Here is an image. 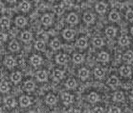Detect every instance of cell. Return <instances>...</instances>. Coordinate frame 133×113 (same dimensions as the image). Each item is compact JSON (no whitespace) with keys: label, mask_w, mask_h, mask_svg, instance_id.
<instances>
[{"label":"cell","mask_w":133,"mask_h":113,"mask_svg":"<svg viewBox=\"0 0 133 113\" xmlns=\"http://www.w3.org/2000/svg\"><path fill=\"white\" fill-rule=\"evenodd\" d=\"M19 103H20L21 106L26 107V106H28L30 104H31V101H30V98L28 96H21L20 100H19Z\"/></svg>","instance_id":"obj_1"},{"label":"cell","mask_w":133,"mask_h":113,"mask_svg":"<svg viewBox=\"0 0 133 113\" xmlns=\"http://www.w3.org/2000/svg\"><path fill=\"white\" fill-rule=\"evenodd\" d=\"M52 21H53V18H52V16L49 15V14H45V15H43V17L41 18V22H42V24L45 25V26L51 25Z\"/></svg>","instance_id":"obj_2"},{"label":"cell","mask_w":133,"mask_h":113,"mask_svg":"<svg viewBox=\"0 0 133 113\" xmlns=\"http://www.w3.org/2000/svg\"><path fill=\"white\" fill-rule=\"evenodd\" d=\"M56 60H57V62H58V64H64V63H66V62H67L68 57H67V55H65V54H62V53H60V54H58V56H57Z\"/></svg>","instance_id":"obj_3"},{"label":"cell","mask_w":133,"mask_h":113,"mask_svg":"<svg viewBox=\"0 0 133 113\" xmlns=\"http://www.w3.org/2000/svg\"><path fill=\"white\" fill-rule=\"evenodd\" d=\"M74 35H75V31L73 30H65L64 32H63V37H64L65 39H72L73 37H74Z\"/></svg>","instance_id":"obj_4"},{"label":"cell","mask_w":133,"mask_h":113,"mask_svg":"<svg viewBox=\"0 0 133 113\" xmlns=\"http://www.w3.org/2000/svg\"><path fill=\"white\" fill-rule=\"evenodd\" d=\"M9 49H10L12 51H16V50H19V44L18 42H16L15 40H13L10 44H9Z\"/></svg>","instance_id":"obj_5"},{"label":"cell","mask_w":133,"mask_h":113,"mask_svg":"<svg viewBox=\"0 0 133 113\" xmlns=\"http://www.w3.org/2000/svg\"><path fill=\"white\" fill-rule=\"evenodd\" d=\"M26 23H27V20L25 19L24 17H22V16L17 17L16 19H15V24H16V26L20 27V28H22V27L25 26Z\"/></svg>","instance_id":"obj_6"},{"label":"cell","mask_w":133,"mask_h":113,"mask_svg":"<svg viewBox=\"0 0 133 113\" xmlns=\"http://www.w3.org/2000/svg\"><path fill=\"white\" fill-rule=\"evenodd\" d=\"M4 63H5V65L8 66V67H13V66H14V59L13 58V57L11 56H8L5 58V61H4Z\"/></svg>","instance_id":"obj_7"},{"label":"cell","mask_w":133,"mask_h":113,"mask_svg":"<svg viewBox=\"0 0 133 113\" xmlns=\"http://www.w3.org/2000/svg\"><path fill=\"white\" fill-rule=\"evenodd\" d=\"M11 79L13 82L14 83H17V82H19L21 80V74L20 72H18V71H15V72L12 73V75H11Z\"/></svg>","instance_id":"obj_8"},{"label":"cell","mask_w":133,"mask_h":113,"mask_svg":"<svg viewBox=\"0 0 133 113\" xmlns=\"http://www.w3.org/2000/svg\"><path fill=\"white\" fill-rule=\"evenodd\" d=\"M37 77L39 81H45L47 79V73L44 70H39L37 72Z\"/></svg>","instance_id":"obj_9"},{"label":"cell","mask_w":133,"mask_h":113,"mask_svg":"<svg viewBox=\"0 0 133 113\" xmlns=\"http://www.w3.org/2000/svg\"><path fill=\"white\" fill-rule=\"evenodd\" d=\"M67 21H68L70 24H76L78 22V16L76 15V13H70L67 17Z\"/></svg>","instance_id":"obj_10"},{"label":"cell","mask_w":133,"mask_h":113,"mask_svg":"<svg viewBox=\"0 0 133 113\" xmlns=\"http://www.w3.org/2000/svg\"><path fill=\"white\" fill-rule=\"evenodd\" d=\"M21 39H22V41H24V42H29V41L32 39L31 32H29V31H24V32H22V34H21Z\"/></svg>","instance_id":"obj_11"},{"label":"cell","mask_w":133,"mask_h":113,"mask_svg":"<svg viewBox=\"0 0 133 113\" xmlns=\"http://www.w3.org/2000/svg\"><path fill=\"white\" fill-rule=\"evenodd\" d=\"M123 59H125V61H126L127 63L132 62L133 61V51L128 50L127 52H126V54L123 55Z\"/></svg>","instance_id":"obj_12"},{"label":"cell","mask_w":133,"mask_h":113,"mask_svg":"<svg viewBox=\"0 0 133 113\" xmlns=\"http://www.w3.org/2000/svg\"><path fill=\"white\" fill-rule=\"evenodd\" d=\"M45 101H46V103H47L48 105H54V104L57 102V98H56L55 95H53V94H49V95L46 97Z\"/></svg>","instance_id":"obj_13"},{"label":"cell","mask_w":133,"mask_h":113,"mask_svg":"<svg viewBox=\"0 0 133 113\" xmlns=\"http://www.w3.org/2000/svg\"><path fill=\"white\" fill-rule=\"evenodd\" d=\"M4 103L5 105L8 106V107H13L14 106V98H12V97H6L5 100H4Z\"/></svg>","instance_id":"obj_14"},{"label":"cell","mask_w":133,"mask_h":113,"mask_svg":"<svg viewBox=\"0 0 133 113\" xmlns=\"http://www.w3.org/2000/svg\"><path fill=\"white\" fill-rule=\"evenodd\" d=\"M62 100H63L64 104L69 105V104L72 103V101H73V97H72L70 94H68V93H64V94L62 95Z\"/></svg>","instance_id":"obj_15"},{"label":"cell","mask_w":133,"mask_h":113,"mask_svg":"<svg viewBox=\"0 0 133 113\" xmlns=\"http://www.w3.org/2000/svg\"><path fill=\"white\" fill-rule=\"evenodd\" d=\"M96 10H97V12L98 13H104L106 10V5L104 3H102V2H101V3H98L97 4V6H96Z\"/></svg>","instance_id":"obj_16"},{"label":"cell","mask_w":133,"mask_h":113,"mask_svg":"<svg viewBox=\"0 0 133 113\" xmlns=\"http://www.w3.org/2000/svg\"><path fill=\"white\" fill-rule=\"evenodd\" d=\"M107 84L109 85V86H116L118 84H119V80H118V78L115 76H112L110 77L109 79H108V81H107Z\"/></svg>","instance_id":"obj_17"},{"label":"cell","mask_w":133,"mask_h":113,"mask_svg":"<svg viewBox=\"0 0 133 113\" xmlns=\"http://www.w3.org/2000/svg\"><path fill=\"white\" fill-rule=\"evenodd\" d=\"M10 19L7 17H2L0 19V25L3 27V28H9L10 27Z\"/></svg>","instance_id":"obj_18"},{"label":"cell","mask_w":133,"mask_h":113,"mask_svg":"<svg viewBox=\"0 0 133 113\" xmlns=\"http://www.w3.org/2000/svg\"><path fill=\"white\" fill-rule=\"evenodd\" d=\"M86 46H87V40H86L85 38H79V39L77 41V47H78V48L83 49V48H85Z\"/></svg>","instance_id":"obj_19"},{"label":"cell","mask_w":133,"mask_h":113,"mask_svg":"<svg viewBox=\"0 0 133 113\" xmlns=\"http://www.w3.org/2000/svg\"><path fill=\"white\" fill-rule=\"evenodd\" d=\"M31 62L34 66H38L41 63V58L38 55H34L31 57Z\"/></svg>","instance_id":"obj_20"},{"label":"cell","mask_w":133,"mask_h":113,"mask_svg":"<svg viewBox=\"0 0 133 113\" xmlns=\"http://www.w3.org/2000/svg\"><path fill=\"white\" fill-rule=\"evenodd\" d=\"M88 100L89 102H91V103H95L99 100V95L96 92H91L88 95Z\"/></svg>","instance_id":"obj_21"},{"label":"cell","mask_w":133,"mask_h":113,"mask_svg":"<svg viewBox=\"0 0 133 113\" xmlns=\"http://www.w3.org/2000/svg\"><path fill=\"white\" fill-rule=\"evenodd\" d=\"M130 73H131V70L128 66H122L121 67V74L123 75V76H128L130 75Z\"/></svg>","instance_id":"obj_22"},{"label":"cell","mask_w":133,"mask_h":113,"mask_svg":"<svg viewBox=\"0 0 133 113\" xmlns=\"http://www.w3.org/2000/svg\"><path fill=\"white\" fill-rule=\"evenodd\" d=\"M104 74H105V70H103V69H102V67H97L95 70V75L97 77H99V78L103 77Z\"/></svg>","instance_id":"obj_23"},{"label":"cell","mask_w":133,"mask_h":113,"mask_svg":"<svg viewBox=\"0 0 133 113\" xmlns=\"http://www.w3.org/2000/svg\"><path fill=\"white\" fill-rule=\"evenodd\" d=\"M10 88V86L7 82H1L0 83V91L1 92H7Z\"/></svg>","instance_id":"obj_24"},{"label":"cell","mask_w":133,"mask_h":113,"mask_svg":"<svg viewBox=\"0 0 133 113\" xmlns=\"http://www.w3.org/2000/svg\"><path fill=\"white\" fill-rule=\"evenodd\" d=\"M83 20L85 21L86 23H91L93 20H94V15L90 13H85V14L83 15Z\"/></svg>","instance_id":"obj_25"},{"label":"cell","mask_w":133,"mask_h":113,"mask_svg":"<svg viewBox=\"0 0 133 113\" xmlns=\"http://www.w3.org/2000/svg\"><path fill=\"white\" fill-rule=\"evenodd\" d=\"M78 75L82 79H86L89 75V71L86 69H82V70L78 71Z\"/></svg>","instance_id":"obj_26"},{"label":"cell","mask_w":133,"mask_h":113,"mask_svg":"<svg viewBox=\"0 0 133 113\" xmlns=\"http://www.w3.org/2000/svg\"><path fill=\"white\" fill-rule=\"evenodd\" d=\"M19 8H20V10H22V12H27V10H29V9H30V4H29V2L23 1V2L20 3Z\"/></svg>","instance_id":"obj_27"},{"label":"cell","mask_w":133,"mask_h":113,"mask_svg":"<svg viewBox=\"0 0 133 113\" xmlns=\"http://www.w3.org/2000/svg\"><path fill=\"white\" fill-rule=\"evenodd\" d=\"M73 61L77 64L82 63V61H83V56H82V54H79V53H76L75 55L73 56Z\"/></svg>","instance_id":"obj_28"},{"label":"cell","mask_w":133,"mask_h":113,"mask_svg":"<svg viewBox=\"0 0 133 113\" xmlns=\"http://www.w3.org/2000/svg\"><path fill=\"white\" fill-rule=\"evenodd\" d=\"M108 54L106 52H104V51H102V52H101L99 54V56H98V60L99 61H102V62H105V61H107L108 60Z\"/></svg>","instance_id":"obj_29"},{"label":"cell","mask_w":133,"mask_h":113,"mask_svg":"<svg viewBox=\"0 0 133 113\" xmlns=\"http://www.w3.org/2000/svg\"><path fill=\"white\" fill-rule=\"evenodd\" d=\"M76 85H77V82H76V80L73 79V78H70V79L66 82V86H67L68 88H73V87H75Z\"/></svg>","instance_id":"obj_30"},{"label":"cell","mask_w":133,"mask_h":113,"mask_svg":"<svg viewBox=\"0 0 133 113\" xmlns=\"http://www.w3.org/2000/svg\"><path fill=\"white\" fill-rule=\"evenodd\" d=\"M24 87L26 88V90H29V91L33 90L34 88V82H32V81H28V82H26V83H25V85H24Z\"/></svg>","instance_id":"obj_31"},{"label":"cell","mask_w":133,"mask_h":113,"mask_svg":"<svg viewBox=\"0 0 133 113\" xmlns=\"http://www.w3.org/2000/svg\"><path fill=\"white\" fill-rule=\"evenodd\" d=\"M115 33H116L115 29H114V28H111V27L107 28L106 30H105V34L107 35V36H109V37H113L114 35H115Z\"/></svg>","instance_id":"obj_32"},{"label":"cell","mask_w":133,"mask_h":113,"mask_svg":"<svg viewBox=\"0 0 133 113\" xmlns=\"http://www.w3.org/2000/svg\"><path fill=\"white\" fill-rule=\"evenodd\" d=\"M119 43L122 45V46H127L129 44V39L127 36H122L119 40Z\"/></svg>","instance_id":"obj_33"},{"label":"cell","mask_w":133,"mask_h":113,"mask_svg":"<svg viewBox=\"0 0 133 113\" xmlns=\"http://www.w3.org/2000/svg\"><path fill=\"white\" fill-rule=\"evenodd\" d=\"M54 10L57 14H61L64 12V7L62 5H57V6L54 7Z\"/></svg>","instance_id":"obj_34"},{"label":"cell","mask_w":133,"mask_h":113,"mask_svg":"<svg viewBox=\"0 0 133 113\" xmlns=\"http://www.w3.org/2000/svg\"><path fill=\"white\" fill-rule=\"evenodd\" d=\"M51 47L52 49H54V50H58L60 48V42L58 39H54L51 42Z\"/></svg>","instance_id":"obj_35"},{"label":"cell","mask_w":133,"mask_h":113,"mask_svg":"<svg viewBox=\"0 0 133 113\" xmlns=\"http://www.w3.org/2000/svg\"><path fill=\"white\" fill-rule=\"evenodd\" d=\"M54 78L57 80L62 79L63 78V72H62L61 70H55L54 71Z\"/></svg>","instance_id":"obj_36"},{"label":"cell","mask_w":133,"mask_h":113,"mask_svg":"<svg viewBox=\"0 0 133 113\" xmlns=\"http://www.w3.org/2000/svg\"><path fill=\"white\" fill-rule=\"evenodd\" d=\"M45 48V43L43 41H41V40H38V42L36 43V49L38 50H44Z\"/></svg>","instance_id":"obj_37"},{"label":"cell","mask_w":133,"mask_h":113,"mask_svg":"<svg viewBox=\"0 0 133 113\" xmlns=\"http://www.w3.org/2000/svg\"><path fill=\"white\" fill-rule=\"evenodd\" d=\"M109 18H110V20H112V21H118V20L120 19L119 13H116V12H112V13H110Z\"/></svg>","instance_id":"obj_38"},{"label":"cell","mask_w":133,"mask_h":113,"mask_svg":"<svg viewBox=\"0 0 133 113\" xmlns=\"http://www.w3.org/2000/svg\"><path fill=\"white\" fill-rule=\"evenodd\" d=\"M93 44H94V46H96V47H101V46H102L103 42H102V38H100V37H96L95 39L93 40Z\"/></svg>","instance_id":"obj_39"},{"label":"cell","mask_w":133,"mask_h":113,"mask_svg":"<svg viewBox=\"0 0 133 113\" xmlns=\"http://www.w3.org/2000/svg\"><path fill=\"white\" fill-rule=\"evenodd\" d=\"M114 99L116 100V101H123V92H121V91H118L114 94Z\"/></svg>","instance_id":"obj_40"},{"label":"cell","mask_w":133,"mask_h":113,"mask_svg":"<svg viewBox=\"0 0 133 113\" xmlns=\"http://www.w3.org/2000/svg\"><path fill=\"white\" fill-rule=\"evenodd\" d=\"M126 19L129 20V21H131V20H133V10H128L127 13H126Z\"/></svg>","instance_id":"obj_41"},{"label":"cell","mask_w":133,"mask_h":113,"mask_svg":"<svg viewBox=\"0 0 133 113\" xmlns=\"http://www.w3.org/2000/svg\"><path fill=\"white\" fill-rule=\"evenodd\" d=\"M7 38V35L3 32H0V43H3L4 41Z\"/></svg>","instance_id":"obj_42"},{"label":"cell","mask_w":133,"mask_h":113,"mask_svg":"<svg viewBox=\"0 0 133 113\" xmlns=\"http://www.w3.org/2000/svg\"><path fill=\"white\" fill-rule=\"evenodd\" d=\"M120 111H121L120 108L119 107H116V106H112L109 109V112H120Z\"/></svg>","instance_id":"obj_43"},{"label":"cell","mask_w":133,"mask_h":113,"mask_svg":"<svg viewBox=\"0 0 133 113\" xmlns=\"http://www.w3.org/2000/svg\"><path fill=\"white\" fill-rule=\"evenodd\" d=\"M94 112H103V109L102 107H96L94 109Z\"/></svg>","instance_id":"obj_44"},{"label":"cell","mask_w":133,"mask_h":113,"mask_svg":"<svg viewBox=\"0 0 133 113\" xmlns=\"http://www.w3.org/2000/svg\"><path fill=\"white\" fill-rule=\"evenodd\" d=\"M2 10H3V5L0 3V12H1Z\"/></svg>","instance_id":"obj_45"},{"label":"cell","mask_w":133,"mask_h":113,"mask_svg":"<svg viewBox=\"0 0 133 113\" xmlns=\"http://www.w3.org/2000/svg\"><path fill=\"white\" fill-rule=\"evenodd\" d=\"M8 1H9V2H11V3H13V2H14L15 0H8Z\"/></svg>","instance_id":"obj_46"},{"label":"cell","mask_w":133,"mask_h":113,"mask_svg":"<svg viewBox=\"0 0 133 113\" xmlns=\"http://www.w3.org/2000/svg\"><path fill=\"white\" fill-rule=\"evenodd\" d=\"M130 99H131V100L133 101V93L131 94V95H130Z\"/></svg>","instance_id":"obj_47"},{"label":"cell","mask_w":133,"mask_h":113,"mask_svg":"<svg viewBox=\"0 0 133 113\" xmlns=\"http://www.w3.org/2000/svg\"><path fill=\"white\" fill-rule=\"evenodd\" d=\"M1 112H3V109H2L1 107H0V113H1Z\"/></svg>","instance_id":"obj_48"},{"label":"cell","mask_w":133,"mask_h":113,"mask_svg":"<svg viewBox=\"0 0 133 113\" xmlns=\"http://www.w3.org/2000/svg\"><path fill=\"white\" fill-rule=\"evenodd\" d=\"M131 33H132V34H133V28H132V29H131Z\"/></svg>","instance_id":"obj_49"},{"label":"cell","mask_w":133,"mask_h":113,"mask_svg":"<svg viewBox=\"0 0 133 113\" xmlns=\"http://www.w3.org/2000/svg\"><path fill=\"white\" fill-rule=\"evenodd\" d=\"M34 1H39V0H34Z\"/></svg>","instance_id":"obj_50"},{"label":"cell","mask_w":133,"mask_h":113,"mask_svg":"<svg viewBox=\"0 0 133 113\" xmlns=\"http://www.w3.org/2000/svg\"><path fill=\"white\" fill-rule=\"evenodd\" d=\"M52 1H53V0H52Z\"/></svg>","instance_id":"obj_51"}]
</instances>
